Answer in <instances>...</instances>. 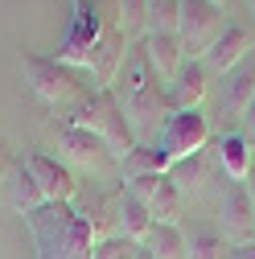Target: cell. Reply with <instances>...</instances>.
<instances>
[{"instance_id": "3957f363", "label": "cell", "mask_w": 255, "mask_h": 259, "mask_svg": "<svg viewBox=\"0 0 255 259\" xmlns=\"http://www.w3.org/2000/svg\"><path fill=\"white\" fill-rule=\"evenodd\" d=\"M66 123L95 132V136H99V140L111 148L115 165L136 148V136H132V127H128V119H123V107H119V99H115L111 91H91L87 99L66 115Z\"/></svg>"}, {"instance_id": "7c38bea8", "label": "cell", "mask_w": 255, "mask_h": 259, "mask_svg": "<svg viewBox=\"0 0 255 259\" xmlns=\"http://www.w3.org/2000/svg\"><path fill=\"white\" fill-rule=\"evenodd\" d=\"M251 103H255V50L239 62L235 70L222 74V87H218V111L222 115H231V119L243 123Z\"/></svg>"}, {"instance_id": "30bf717a", "label": "cell", "mask_w": 255, "mask_h": 259, "mask_svg": "<svg viewBox=\"0 0 255 259\" xmlns=\"http://www.w3.org/2000/svg\"><path fill=\"white\" fill-rule=\"evenodd\" d=\"M25 165H29V173H33L46 206H74L78 181H74V173L62 165V160H54V156H46V152H29Z\"/></svg>"}, {"instance_id": "f546056e", "label": "cell", "mask_w": 255, "mask_h": 259, "mask_svg": "<svg viewBox=\"0 0 255 259\" xmlns=\"http://www.w3.org/2000/svg\"><path fill=\"white\" fill-rule=\"evenodd\" d=\"M210 5H222V9H227V0H210Z\"/></svg>"}, {"instance_id": "cb8c5ba5", "label": "cell", "mask_w": 255, "mask_h": 259, "mask_svg": "<svg viewBox=\"0 0 255 259\" xmlns=\"http://www.w3.org/2000/svg\"><path fill=\"white\" fill-rule=\"evenodd\" d=\"M136 243L132 239H123V235H107V239H99L95 243V255L91 259H136Z\"/></svg>"}, {"instance_id": "ffe728a7", "label": "cell", "mask_w": 255, "mask_h": 259, "mask_svg": "<svg viewBox=\"0 0 255 259\" xmlns=\"http://www.w3.org/2000/svg\"><path fill=\"white\" fill-rule=\"evenodd\" d=\"M144 251L152 259H185V231H181V226L156 222L152 235H148V243H144Z\"/></svg>"}, {"instance_id": "ba28073f", "label": "cell", "mask_w": 255, "mask_h": 259, "mask_svg": "<svg viewBox=\"0 0 255 259\" xmlns=\"http://www.w3.org/2000/svg\"><path fill=\"white\" fill-rule=\"evenodd\" d=\"M58 152H62L66 165H78V169H91V173H103V169L115 165L111 148L95 136V132L74 127V123H62V127H58Z\"/></svg>"}, {"instance_id": "4fadbf2b", "label": "cell", "mask_w": 255, "mask_h": 259, "mask_svg": "<svg viewBox=\"0 0 255 259\" xmlns=\"http://www.w3.org/2000/svg\"><path fill=\"white\" fill-rule=\"evenodd\" d=\"M144 58H148V66L152 74L161 78L165 87H173V78L181 74L185 66V50H181V37L177 33H144Z\"/></svg>"}, {"instance_id": "44dd1931", "label": "cell", "mask_w": 255, "mask_h": 259, "mask_svg": "<svg viewBox=\"0 0 255 259\" xmlns=\"http://www.w3.org/2000/svg\"><path fill=\"white\" fill-rule=\"evenodd\" d=\"M119 33L128 41H144L148 33V0H119Z\"/></svg>"}, {"instance_id": "5b68a950", "label": "cell", "mask_w": 255, "mask_h": 259, "mask_svg": "<svg viewBox=\"0 0 255 259\" xmlns=\"http://www.w3.org/2000/svg\"><path fill=\"white\" fill-rule=\"evenodd\" d=\"M227 29V9L222 5H210V0H181V50L189 62H202L210 54V46L222 37Z\"/></svg>"}, {"instance_id": "52a82bcc", "label": "cell", "mask_w": 255, "mask_h": 259, "mask_svg": "<svg viewBox=\"0 0 255 259\" xmlns=\"http://www.w3.org/2000/svg\"><path fill=\"white\" fill-rule=\"evenodd\" d=\"M218 231L231 247H247L255 243V206H251V193L243 181H231L227 193L218 202Z\"/></svg>"}, {"instance_id": "277c9868", "label": "cell", "mask_w": 255, "mask_h": 259, "mask_svg": "<svg viewBox=\"0 0 255 259\" xmlns=\"http://www.w3.org/2000/svg\"><path fill=\"white\" fill-rule=\"evenodd\" d=\"M21 70H25V82L29 91L37 95L46 107H62V111H74L95 87L82 82V70H70L54 58H37V54H25L21 58Z\"/></svg>"}, {"instance_id": "9a60e30c", "label": "cell", "mask_w": 255, "mask_h": 259, "mask_svg": "<svg viewBox=\"0 0 255 259\" xmlns=\"http://www.w3.org/2000/svg\"><path fill=\"white\" fill-rule=\"evenodd\" d=\"M152 214L144 210V202H136L132 193H119L115 198V235H123V239H132L136 247H144L148 243V235H152Z\"/></svg>"}, {"instance_id": "603a6c76", "label": "cell", "mask_w": 255, "mask_h": 259, "mask_svg": "<svg viewBox=\"0 0 255 259\" xmlns=\"http://www.w3.org/2000/svg\"><path fill=\"white\" fill-rule=\"evenodd\" d=\"M181 0H148V33H177Z\"/></svg>"}, {"instance_id": "f1b7e54d", "label": "cell", "mask_w": 255, "mask_h": 259, "mask_svg": "<svg viewBox=\"0 0 255 259\" xmlns=\"http://www.w3.org/2000/svg\"><path fill=\"white\" fill-rule=\"evenodd\" d=\"M136 259H152V255H148V251H144V247H140V251H136Z\"/></svg>"}, {"instance_id": "9c48e42d", "label": "cell", "mask_w": 255, "mask_h": 259, "mask_svg": "<svg viewBox=\"0 0 255 259\" xmlns=\"http://www.w3.org/2000/svg\"><path fill=\"white\" fill-rule=\"evenodd\" d=\"M136 202H144V210L152 214V222H165V226H177V214H181V189L169 181V173H156V177H136L123 185Z\"/></svg>"}, {"instance_id": "d6986e66", "label": "cell", "mask_w": 255, "mask_h": 259, "mask_svg": "<svg viewBox=\"0 0 255 259\" xmlns=\"http://www.w3.org/2000/svg\"><path fill=\"white\" fill-rule=\"evenodd\" d=\"M9 181V202H13V210L17 214H33V210H41L46 206V198H41V189H37V181H33V173H29V165L21 160V165L5 177Z\"/></svg>"}, {"instance_id": "4316f807", "label": "cell", "mask_w": 255, "mask_h": 259, "mask_svg": "<svg viewBox=\"0 0 255 259\" xmlns=\"http://www.w3.org/2000/svg\"><path fill=\"white\" fill-rule=\"evenodd\" d=\"M243 185H247V193H251V206H255V169H251V177H247Z\"/></svg>"}, {"instance_id": "e0dca14e", "label": "cell", "mask_w": 255, "mask_h": 259, "mask_svg": "<svg viewBox=\"0 0 255 259\" xmlns=\"http://www.w3.org/2000/svg\"><path fill=\"white\" fill-rule=\"evenodd\" d=\"M173 160L156 148V144H136L132 152H128L119 160V177L123 181H136V177H156V173H169Z\"/></svg>"}, {"instance_id": "7402d4cb", "label": "cell", "mask_w": 255, "mask_h": 259, "mask_svg": "<svg viewBox=\"0 0 255 259\" xmlns=\"http://www.w3.org/2000/svg\"><path fill=\"white\" fill-rule=\"evenodd\" d=\"M202 177H206V156H202V152L177 160V165L169 169V181L181 189V198H185V193H198V189H202Z\"/></svg>"}, {"instance_id": "8fae6325", "label": "cell", "mask_w": 255, "mask_h": 259, "mask_svg": "<svg viewBox=\"0 0 255 259\" xmlns=\"http://www.w3.org/2000/svg\"><path fill=\"white\" fill-rule=\"evenodd\" d=\"M251 50H255V29H251L247 21H227L222 37L210 46V54H206L202 62H206V70H210L214 78H222L227 70H235Z\"/></svg>"}, {"instance_id": "8992f818", "label": "cell", "mask_w": 255, "mask_h": 259, "mask_svg": "<svg viewBox=\"0 0 255 259\" xmlns=\"http://www.w3.org/2000/svg\"><path fill=\"white\" fill-rule=\"evenodd\" d=\"M152 144H156V148H161V152L173 160V165H177V160L198 156V152L210 144V123H206L202 111H173V115L165 119V127L156 132Z\"/></svg>"}, {"instance_id": "2e32d148", "label": "cell", "mask_w": 255, "mask_h": 259, "mask_svg": "<svg viewBox=\"0 0 255 259\" xmlns=\"http://www.w3.org/2000/svg\"><path fill=\"white\" fill-rule=\"evenodd\" d=\"M218 169L227 173L231 181H247L251 169H255V148L243 140V132H227V136H218Z\"/></svg>"}, {"instance_id": "5bb4252c", "label": "cell", "mask_w": 255, "mask_h": 259, "mask_svg": "<svg viewBox=\"0 0 255 259\" xmlns=\"http://www.w3.org/2000/svg\"><path fill=\"white\" fill-rule=\"evenodd\" d=\"M210 70H206V62H189L185 58V66H181V74L173 78V87H169V103H173V111H198L202 107V99L210 95Z\"/></svg>"}, {"instance_id": "4dcf8cb0", "label": "cell", "mask_w": 255, "mask_h": 259, "mask_svg": "<svg viewBox=\"0 0 255 259\" xmlns=\"http://www.w3.org/2000/svg\"><path fill=\"white\" fill-rule=\"evenodd\" d=\"M247 5H251V13H255V0H247Z\"/></svg>"}, {"instance_id": "ac0fdd59", "label": "cell", "mask_w": 255, "mask_h": 259, "mask_svg": "<svg viewBox=\"0 0 255 259\" xmlns=\"http://www.w3.org/2000/svg\"><path fill=\"white\" fill-rule=\"evenodd\" d=\"M227 255H231V243L222 239L218 226H210V222L189 226V235H185V259H227Z\"/></svg>"}, {"instance_id": "484cf974", "label": "cell", "mask_w": 255, "mask_h": 259, "mask_svg": "<svg viewBox=\"0 0 255 259\" xmlns=\"http://www.w3.org/2000/svg\"><path fill=\"white\" fill-rule=\"evenodd\" d=\"M227 259H255V243H247V247H231Z\"/></svg>"}, {"instance_id": "83f0119b", "label": "cell", "mask_w": 255, "mask_h": 259, "mask_svg": "<svg viewBox=\"0 0 255 259\" xmlns=\"http://www.w3.org/2000/svg\"><path fill=\"white\" fill-rule=\"evenodd\" d=\"M9 177V165H5V156H0V181H5Z\"/></svg>"}, {"instance_id": "d4e9b609", "label": "cell", "mask_w": 255, "mask_h": 259, "mask_svg": "<svg viewBox=\"0 0 255 259\" xmlns=\"http://www.w3.org/2000/svg\"><path fill=\"white\" fill-rule=\"evenodd\" d=\"M239 132H243V140L255 148V103L247 107V115H243V127H239Z\"/></svg>"}, {"instance_id": "6da1fadb", "label": "cell", "mask_w": 255, "mask_h": 259, "mask_svg": "<svg viewBox=\"0 0 255 259\" xmlns=\"http://www.w3.org/2000/svg\"><path fill=\"white\" fill-rule=\"evenodd\" d=\"M111 95L119 99L123 119H128V127H132L136 144H152L156 132L165 127V119L173 115L169 87L152 74V66H148V58H144V46H140V41L128 50V58H123V66H119V78H115Z\"/></svg>"}, {"instance_id": "7a4b0ae2", "label": "cell", "mask_w": 255, "mask_h": 259, "mask_svg": "<svg viewBox=\"0 0 255 259\" xmlns=\"http://www.w3.org/2000/svg\"><path fill=\"white\" fill-rule=\"evenodd\" d=\"M29 226L37 239V259H91L99 243L78 206H41L29 214Z\"/></svg>"}]
</instances>
